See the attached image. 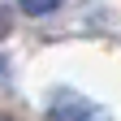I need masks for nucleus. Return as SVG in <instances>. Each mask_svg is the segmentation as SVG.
<instances>
[{"instance_id":"nucleus-3","label":"nucleus","mask_w":121,"mask_h":121,"mask_svg":"<svg viewBox=\"0 0 121 121\" xmlns=\"http://www.w3.org/2000/svg\"><path fill=\"white\" fill-rule=\"evenodd\" d=\"M4 30H9V9L0 4V35H4Z\"/></svg>"},{"instance_id":"nucleus-2","label":"nucleus","mask_w":121,"mask_h":121,"mask_svg":"<svg viewBox=\"0 0 121 121\" xmlns=\"http://www.w3.org/2000/svg\"><path fill=\"white\" fill-rule=\"evenodd\" d=\"M52 9H60V0H22V13H30V17H43Z\"/></svg>"},{"instance_id":"nucleus-1","label":"nucleus","mask_w":121,"mask_h":121,"mask_svg":"<svg viewBox=\"0 0 121 121\" xmlns=\"http://www.w3.org/2000/svg\"><path fill=\"white\" fill-rule=\"evenodd\" d=\"M48 112H52V121H108L104 108H95L91 99H82L78 91H56Z\"/></svg>"}]
</instances>
